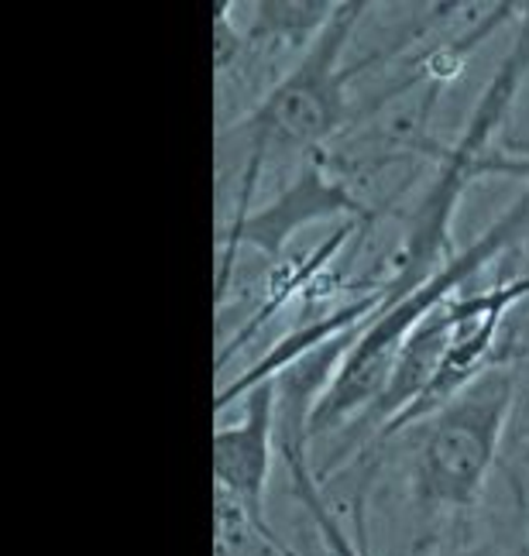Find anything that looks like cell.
Returning <instances> with one entry per match:
<instances>
[{
  "label": "cell",
  "mask_w": 529,
  "mask_h": 556,
  "mask_svg": "<svg viewBox=\"0 0 529 556\" xmlns=\"http://www.w3.org/2000/svg\"><path fill=\"white\" fill-rule=\"evenodd\" d=\"M526 230H529V189L471 248L457 251L430 282H423L410 295L395 299L392 306L375 309V316L351 337L344 354L337 357L333 375L324 384V392L316 395L313 409L306 416V440L330 437L351 422H365L375 405L382 402L389 378L395 371V361L402 348H406V340L413 337V330L433 309L448 303V299L461 295V289L468 286L481 268H489Z\"/></svg>",
  "instance_id": "cell-1"
},
{
  "label": "cell",
  "mask_w": 529,
  "mask_h": 556,
  "mask_svg": "<svg viewBox=\"0 0 529 556\" xmlns=\"http://www.w3.org/2000/svg\"><path fill=\"white\" fill-rule=\"evenodd\" d=\"M368 8L371 4H362V0H341L324 31L303 49L300 62L259 100L255 111L230 127V135H244L248 141L235 220H244L251 213V192H255L262 168L275 152L313 159L324 152L327 141L341 135L351 114L348 83L365 66H371V59L362 66H344L351 35L365 21Z\"/></svg>",
  "instance_id": "cell-2"
},
{
  "label": "cell",
  "mask_w": 529,
  "mask_h": 556,
  "mask_svg": "<svg viewBox=\"0 0 529 556\" xmlns=\"http://www.w3.org/2000/svg\"><path fill=\"white\" fill-rule=\"evenodd\" d=\"M516 375L519 368L492 365L437 413L410 426L416 430L410 495L423 516L457 519L478 508L516 409Z\"/></svg>",
  "instance_id": "cell-3"
},
{
  "label": "cell",
  "mask_w": 529,
  "mask_h": 556,
  "mask_svg": "<svg viewBox=\"0 0 529 556\" xmlns=\"http://www.w3.org/2000/svg\"><path fill=\"white\" fill-rule=\"evenodd\" d=\"M320 220H348V224H368L371 206L351 192V186L330 173L324 155L306 159V165L292 176V182L265 203L262 210H251L244 220H230L227 230L217 238V303L224 289L230 286L235 271V254L241 248H255L265 258L282 262V251L289 241L310 224Z\"/></svg>",
  "instance_id": "cell-4"
},
{
  "label": "cell",
  "mask_w": 529,
  "mask_h": 556,
  "mask_svg": "<svg viewBox=\"0 0 529 556\" xmlns=\"http://www.w3.org/2000/svg\"><path fill=\"white\" fill-rule=\"evenodd\" d=\"M279 419L282 384L279 378H272L244 395V416L238 422H221L214 430L217 505L235 511L251 532H259L275 549H282V543L272 536V526L265 519V495L275 464V446H279Z\"/></svg>",
  "instance_id": "cell-5"
},
{
  "label": "cell",
  "mask_w": 529,
  "mask_h": 556,
  "mask_svg": "<svg viewBox=\"0 0 529 556\" xmlns=\"http://www.w3.org/2000/svg\"><path fill=\"white\" fill-rule=\"evenodd\" d=\"M279 451L289 464V475H292V484H295V495H300L303 508L310 511V519L316 526V532H320V540L327 546L330 556H365L362 549H357L348 536L344 529L337 526L333 511L327 508L320 488L313 484V475H310V464H306V440L303 437H292V433H282L279 430Z\"/></svg>",
  "instance_id": "cell-6"
},
{
  "label": "cell",
  "mask_w": 529,
  "mask_h": 556,
  "mask_svg": "<svg viewBox=\"0 0 529 556\" xmlns=\"http://www.w3.org/2000/svg\"><path fill=\"white\" fill-rule=\"evenodd\" d=\"M337 4H327V0H310V4H255L259 28L268 38H286L292 46H310V41L324 31V25L330 21Z\"/></svg>",
  "instance_id": "cell-7"
},
{
  "label": "cell",
  "mask_w": 529,
  "mask_h": 556,
  "mask_svg": "<svg viewBox=\"0 0 529 556\" xmlns=\"http://www.w3.org/2000/svg\"><path fill=\"white\" fill-rule=\"evenodd\" d=\"M492 556H529V543L516 546V549H502V553H492Z\"/></svg>",
  "instance_id": "cell-8"
}]
</instances>
